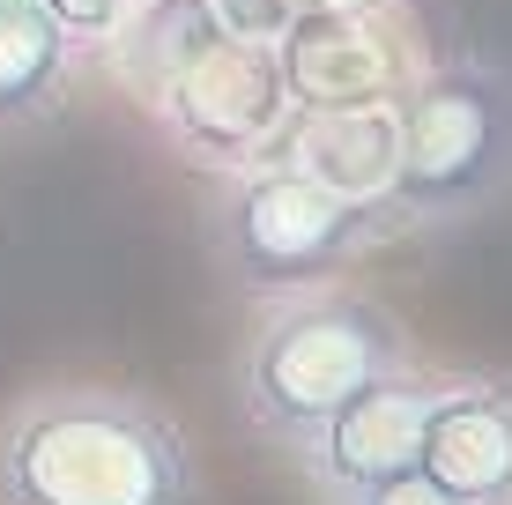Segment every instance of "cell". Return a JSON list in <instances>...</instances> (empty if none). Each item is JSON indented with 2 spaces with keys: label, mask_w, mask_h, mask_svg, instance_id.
Returning <instances> with one entry per match:
<instances>
[{
  "label": "cell",
  "mask_w": 512,
  "mask_h": 505,
  "mask_svg": "<svg viewBox=\"0 0 512 505\" xmlns=\"http://www.w3.org/2000/svg\"><path fill=\"white\" fill-rule=\"evenodd\" d=\"M38 8L67 30V45L82 52V45H112V30L127 23L134 0H38Z\"/></svg>",
  "instance_id": "obj_13"
},
{
  "label": "cell",
  "mask_w": 512,
  "mask_h": 505,
  "mask_svg": "<svg viewBox=\"0 0 512 505\" xmlns=\"http://www.w3.org/2000/svg\"><path fill=\"white\" fill-rule=\"evenodd\" d=\"M208 38H223L216 0H134L127 23L112 30V60H119V75H127V90L149 104Z\"/></svg>",
  "instance_id": "obj_11"
},
{
  "label": "cell",
  "mask_w": 512,
  "mask_h": 505,
  "mask_svg": "<svg viewBox=\"0 0 512 505\" xmlns=\"http://www.w3.org/2000/svg\"><path fill=\"white\" fill-rule=\"evenodd\" d=\"M401 216L379 201H342L327 186H312L305 171L260 164L223 171L216 201H208V253L245 298H282V290L342 283L364 253L394 246Z\"/></svg>",
  "instance_id": "obj_4"
},
{
  "label": "cell",
  "mask_w": 512,
  "mask_h": 505,
  "mask_svg": "<svg viewBox=\"0 0 512 505\" xmlns=\"http://www.w3.org/2000/svg\"><path fill=\"white\" fill-rule=\"evenodd\" d=\"M260 305L268 312L253 320L231 364V402L238 424L282 454H297L357 387L416 357L401 312L364 283H312Z\"/></svg>",
  "instance_id": "obj_2"
},
{
  "label": "cell",
  "mask_w": 512,
  "mask_h": 505,
  "mask_svg": "<svg viewBox=\"0 0 512 505\" xmlns=\"http://www.w3.org/2000/svg\"><path fill=\"white\" fill-rule=\"evenodd\" d=\"M342 505H461V498L438 491L423 468H409V476H386V483H372V491H357V498H342Z\"/></svg>",
  "instance_id": "obj_14"
},
{
  "label": "cell",
  "mask_w": 512,
  "mask_h": 505,
  "mask_svg": "<svg viewBox=\"0 0 512 505\" xmlns=\"http://www.w3.org/2000/svg\"><path fill=\"white\" fill-rule=\"evenodd\" d=\"M401 0H216L231 38H282L305 15H394Z\"/></svg>",
  "instance_id": "obj_12"
},
{
  "label": "cell",
  "mask_w": 512,
  "mask_h": 505,
  "mask_svg": "<svg viewBox=\"0 0 512 505\" xmlns=\"http://www.w3.org/2000/svg\"><path fill=\"white\" fill-rule=\"evenodd\" d=\"M446 387V364H394L386 379L357 387L342 409L297 446V468L320 491V505H342L357 491H372L386 476H409L423 454V424H431V402Z\"/></svg>",
  "instance_id": "obj_6"
},
{
  "label": "cell",
  "mask_w": 512,
  "mask_h": 505,
  "mask_svg": "<svg viewBox=\"0 0 512 505\" xmlns=\"http://www.w3.org/2000/svg\"><path fill=\"white\" fill-rule=\"evenodd\" d=\"M401 164L386 208L401 231L468 223L512 194V67L483 52L423 60L416 82L394 97Z\"/></svg>",
  "instance_id": "obj_3"
},
{
  "label": "cell",
  "mask_w": 512,
  "mask_h": 505,
  "mask_svg": "<svg viewBox=\"0 0 512 505\" xmlns=\"http://www.w3.org/2000/svg\"><path fill=\"white\" fill-rule=\"evenodd\" d=\"M297 112L282 82L275 38H208L164 90L149 97V119L171 134V149L201 171H245L275 149L282 119Z\"/></svg>",
  "instance_id": "obj_5"
},
{
  "label": "cell",
  "mask_w": 512,
  "mask_h": 505,
  "mask_svg": "<svg viewBox=\"0 0 512 505\" xmlns=\"http://www.w3.org/2000/svg\"><path fill=\"white\" fill-rule=\"evenodd\" d=\"M416 468L461 505H512V379L446 372Z\"/></svg>",
  "instance_id": "obj_7"
},
{
  "label": "cell",
  "mask_w": 512,
  "mask_h": 505,
  "mask_svg": "<svg viewBox=\"0 0 512 505\" xmlns=\"http://www.w3.org/2000/svg\"><path fill=\"white\" fill-rule=\"evenodd\" d=\"M201 454L134 387L67 379L0 416V505H201Z\"/></svg>",
  "instance_id": "obj_1"
},
{
  "label": "cell",
  "mask_w": 512,
  "mask_h": 505,
  "mask_svg": "<svg viewBox=\"0 0 512 505\" xmlns=\"http://www.w3.org/2000/svg\"><path fill=\"white\" fill-rule=\"evenodd\" d=\"M275 52L297 104H379L401 97L423 67L386 15H305L275 38Z\"/></svg>",
  "instance_id": "obj_8"
},
{
  "label": "cell",
  "mask_w": 512,
  "mask_h": 505,
  "mask_svg": "<svg viewBox=\"0 0 512 505\" xmlns=\"http://www.w3.org/2000/svg\"><path fill=\"white\" fill-rule=\"evenodd\" d=\"M275 164L305 171L312 186L342 201H379L394 194V164H401V119L394 97L379 104H297L275 134Z\"/></svg>",
  "instance_id": "obj_9"
},
{
  "label": "cell",
  "mask_w": 512,
  "mask_h": 505,
  "mask_svg": "<svg viewBox=\"0 0 512 505\" xmlns=\"http://www.w3.org/2000/svg\"><path fill=\"white\" fill-rule=\"evenodd\" d=\"M75 60L82 52L38 0H0V134H30L60 119L75 90Z\"/></svg>",
  "instance_id": "obj_10"
}]
</instances>
